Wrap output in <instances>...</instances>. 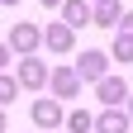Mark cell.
<instances>
[{"mask_svg":"<svg viewBox=\"0 0 133 133\" xmlns=\"http://www.w3.org/2000/svg\"><path fill=\"white\" fill-rule=\"evenodd\" d=\"M48 95H57L62 100V105H66V100H76L81 95V71H76V66H52V71H48Z\"/></svg>","mask_w":133,"mask_h":133,"instance_id":"obj_1","label":"cell"},{"mask_svg":"<svg viewBox=\"0 0 133 133\" xmlns=\"http://www.w3.org/2000/svg\"><path fill=\"white\" fill-rule=\"evenodd\" d=\"M29 119L38 124V128H48V133H52V128L66 119V105H62L57 95H43V100H33V105H29Z\"/></svg>","mask_w":133,"mask_h":133,"instance_id":"obj_2","label":"cell"},{"mask_svg":"<svg viewBox=\"0 0 133 133\" xmlns=\"http://www.w3.org/2000/svg\"><path fill=\"white\" fill-rule=\"evenodd\" d=\"M48 71H52V66H48V62H38V57H19V71H14V76H19V90H48Z\"/></svg>","mask_w":133,"mask_h":133,"instance_id":"obj_3","label":"cell"},{"mask_svg":"<svg viewBox=\"0 0 133 133\" xmlns=\"http://www.w3.org/2000/svg\"><path fill=\"white\" fill-rule=\"evenodd\" d=\"M10 48H14V57L38 52V48H43V29H38V24H14V29H10Z\"/></svg>","mask_w":133,"mask_h":133,"instance_id":"obj_4","label":"cell"},{"mask_svg":"<svg viewBox=\"0 0 133 133\" xmlns=\"http://www.w3.org/2000/svg\"><path fill=\"white\" fill-rule=\"evenodd\" d=\"M43 48L57 52V57L76 52V29H71V24H48V29H43Z\"/></svg>","mask_w":133,"mask_h":133,"instance_id":"obj_5","label":"cell"},{"mask_svg":"<svg viewBox=\"0 0 133 133\" xmlns=\"http://www.w3.org/2000/svg\"><path fill=\"white\" fill-rule=\"evenodd\" d=\"M95 133H133V119L124 105H105L95 114Z\"/></svg>","mask_w":133,"mask_h":133,"instance_id":"obj_6","label":"cell"},{"mask_svg":"<svg viewBox=\"0 0 133 133\" xmlns=\"http://www.w3.org/2000/svg\"><path fill=\"white\" fill-rule=\"evenodd\" d=\"M95 100H100V105H124V100H128V81L105 71V76L95 81Z\"/></svg>","mask_w":133,"mask_h":133,"instance_id":"obj_7","label":"cell"},{"mask_svg":"<svg viewBox=\"0 0 133 133\" xmlns=\"http://www.w3.org/2000/svg\"><path fill=\"white\" fill-rule=\"evenodd\" d=\"M71 66L81 71V81H100V76H105V66H109V57L100 52V48H86V52H81Z\"/></svg>","mask_w":133,"mask_h":133,"instance_id":"obj_8","label":"cell"},{"mask_svg":"<svg viewBox=\"0 0 133 133\" xmlns=\"http://www.w3.org/2000/svg\"><path fill=\"white\" fill-rule=\"evenodd\" d=\"M119 19H124L119 0H95V5H90V24L95 29H119Z\"/></svg>","mask_w":133,"mask_h":133,"instance_id":"obj_9","label":"cell"},{"mask_svg":"<svg viewBox=\"0 0 133 133\" xmlns=\"http://www.w3.org/2000/svg\"><path fill=\"white\" fill-rule=\"evenodd\" d=\"M62 24H71V29H81V24H90V0H62Z\"/></svg>","mask_w":133,"mask_h":133,"instance_id":"obj_10","label":"cell"},{"mask_svg":"<svg viewBox=\"0 0 133 133\" xmlns=\"http://www.w3.org/2000/svg\"><path fill=\"white\" fill-rule=\"evenodd\" d=\"M109 57H114V62H133V33H124V29L114 33V48H109Z\"/></svg>","mask_w":133,"mask_h":133,"instance_id":"obj_11","label":"cell"},{"mask_svg":"<svg viewBox=\"0 0 133 133\" xmlns=\"http://www.w3.org/2000/svg\"><path fill=\"white\" fill-rule=\"evenodd\" d=\"M66 128H71V133H95V114L90 109H71V114H66Z\"/></svg>","mask_w":133,"mask_h":133,"instance_id":"obj_12","label":"cell"},{"mask_svg":"<svg viewBox=\"0 0 133 133\" xmlns=\"http://www.w3.org/2000/svg\"><path fill=\"white\" fill-rule=\"evenodd\" d=\"M14 95H19V76H5V71H0V105H10Z\"/></svg>","mask_w":133,"mask_h":133,"instance_id":"obj_13","label":"cell"},{"mask_svg":"<svg viewBox=\"0 0 133 133\" xmlns=\"http://www.w3.org/2000/svg\"><path fill=\"white\" fill-rule=\"evenodd\" d=\"M10 62H14V48H10V43H0V71H5Z\"/></svg>","mask_w":133,"mask_h":133,"instance_id":"obj_14","label":"cell"},{"mask_svg":"<svg viewBox=\"0 0 133 133\" xmlns=\"http://www.w3.org/2000/svg\"><path fill=\"white\" fill-rule=\"evenodd\" d=\"M119 29H124V33H133V10H124V19H119Z\"/></svg>","mask_w":133,"mask_h":133,"instance_id":"obj_15","label":"cell"},{"mask_svg":"<svg viewBox=\"0 0 133 133\" xmlns=\"http://www.w3.org/2000/svg\"><path fill=\"white\" fill-rule=\"evenodd\" d=\"M10 128V114H5V105H0V133H5Z\"/></svg>","mask_w":133,"mask_h":133,"instance_id":"obj_16","label":"cell"},{"mask_svg":"<svg viewBox=\"0 0 133 133\" xmlns=\"http://www.w3.org/2000/svg\"><path fill=\"white\" fill-rule=\"evenodd\" d=\"M124 109H128V119H133V90H128V100H124Z\"/></svg>","mask_w":133,"mask_h":133,"instance_id":"obj_17","label":"cell"},{"mask_svg":"<svg viewBox=\"0 0 133 133\" xmlns=\"http://www.w3.org/2000/svg\"><path fill=\"white\" fill-rule=\"evenodd\" d=\"M43 5H48V10H57V5H62V0H43Z\"/></svg>","mask_w":133,"mask_h":133,"instance_id":"obj_18","label":"cell"},{"mask_svg":"<svg viewBox=\"0 0 133 133\" xmlns=\"http://www.w3.org/2000/svg\"><path fill=\"white\" fill-rule=\"evenodd\" d=\"M0 5H19V0H0Z\"/></svg>","mask_w":133,"mask_h":133,"instance_id":"obj_19","label":"cell"},{"mask_svg":"<svg viewBox=\"0 0 133 133\" xmlns=\"http://www.w3.org/2000/svg\"><path fill=\"white\" fill-rule=\"evenodd\" d=\"M90 5H95V0H90Z\"/></svg>","mask_w":133,"mask_h":133,"instance_id":"obj_20","label":"cell"}]
</instances>
